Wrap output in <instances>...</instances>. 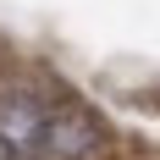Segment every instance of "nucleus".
I'll list each match as a JSON object with an SVG mask.
<instances>
[{"instance_id":"obj_1","label":"nucleus","mask_w":160,"mask_h":160,"mask_svg":"<svg viewBox=\"0 0 160 160\" xmlns=\"http://www.w3.org/2000/svg\"><path fill=\"white\" fill-rule=\"evenodd\" d=\"M111 155V132L88 105H55L44 127V160H105Z\"/></svg>"},{"instance_id":"obj_2","label":"nucleus","mask_w":160,"mask_h":160,"mask_svg":"<svg viewBox=\"0 0 160 160\" xmlns=\"http://www.w3.org/2000/svg\"><path fill=\"white\" fill-rule=\"evenodd\" d=\"M50 99L28 83H0V144L11 155H44Z\"/></svg>"},{"instance_id":"obj_3","label":"nucleus","mask_w":160,"mask_h":160,"mask_svg":"<svg viewBox=\"0 0 160 160\" xmlns=\"http://www.w3.org/2000/svg\"><path fill=\"white\" fill-rule=\"evenodd\" d=\"M0 160H17V155H11V149H6V144H0Z\"/></svg>"}]
</instances>
